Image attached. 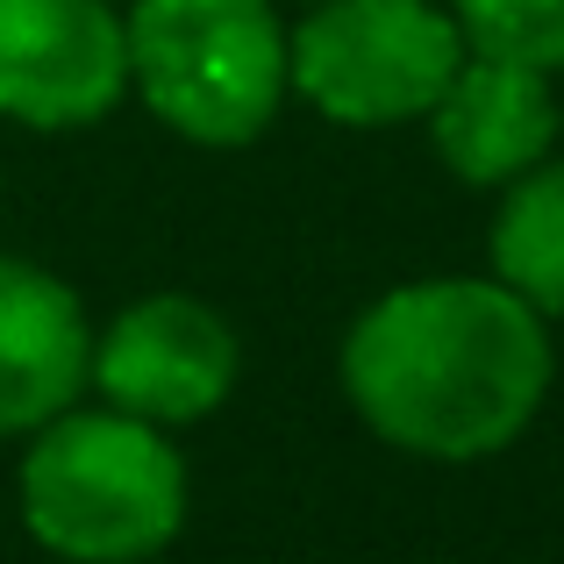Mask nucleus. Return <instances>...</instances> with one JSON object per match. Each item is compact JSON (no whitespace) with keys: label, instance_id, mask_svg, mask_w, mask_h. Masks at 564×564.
<instances>
[{"label":"nucleus","instance_id":"obj_1","mask_svg":"<svg viewBox=\"0 0 564 564\" xmlns=\"http://www.w3.org/2000/svg\"><path fill=\"white\" fill-rule=\"evenodd\" d=\"M344 393L379 443L429 465L500 457L551 393V322L486 279H414L350 322Z\"/></svg>","mask_w":564,"mask_h":564},{"label":"nucleus","instance_id":"obj_2","mask_svg":"<svg viewBox=\"0 0 564 564\" xmlns=\"http://www.w3.org/2000/svg\"><path fill=\"white\" fill-rule=\"evenodd\" d=\"M22 529L65 564H143L186 529V457L172 429L122 408H65L14 471Z\"/></svg>","mask_w":564,"mask_h":564},{"label":"nucleus","instance_id":"obj_3","mask_svg":"<svg viewBox=\"0 0 564 564\" xmlns=\"http://www.w3.org/2000/svg\"><path fill=\"white\" fill-rule=\"evenodd\" d=\"M129 94L200 151H243L293 94L279 0H137Z\"/></svg>","mask_w":564,"mask_h":564},{"label":"nucleus","instance_id":"obj_4","mask_svg":"<svg viewBox=\"0 0 564 564\" xmlns=\"http://www.w3.org/2000/svg\"><path fill=\"white\" fill-rule=\"evenodd\" d=\"M457 65L465 36L443 0H315L286 29L293 94L344 129L429 122Z\"/></svg>","mask_w":564,"mask_h":564},{"label":"nucleus","instance_id":"obj_5","mask_svg":"<svg viewBox=\"0 0 564 564\" xmlns=\"http://www.w3.org/2000/svg\"><path fill=\"white\" fill-rule=\"evenodd\" d=\"M236 329L200 293H143L94 329V393L151 429L207 422L236 393Z\"/></svg>","mask_w":564,"mask_h":564},{"label":"nucleus","instance_id":"obj_6","mask_svg":"<svg viewBox=\"0 0 564 564\" xmlns=\"http://www.w3.org/2000/svg\"><path fill=\"white\" fill-rule=\"evenodd\" d=\"M129 94V29L108 0H0V122L94 129Z\"/></svg>","mask_w":564,"mask_h":564},{"label":"nucleus","instance_id":"obj_7","mask_svg":"<svg viewBox=\"0 0 564 564\" xmlns=\"http://www.w3.org/2000/svg\"><path fill=\"white\" fill-rule=\"evenodd\" d=\"M94 379V322L57 272L0 258V436H36L79 408Z\"/></svg>","mask_w":564,"mask_h":564},{"label":"nucleus","instance_id":"obj_8","mask_svg":"<svg viewBox=\"0 0 564 564\" xmlns=\"http://www.w3.org/2000/svg\"><path fill=\"white\" fill-rule=\"evenodd\" d=\"M557 129H564V115L551 94V72L479 57V51H465L457 79L429 108V143L465 186L522 180L529 165H543L557 151Z\"/></svg>","mask_w":564,"mask_h":564},{"label":"nucleus","instance_id":"obj_9","mask_svg":"<svg viewBox=\"0 0 564 564\" xmlns=\"http://www.w3.org/2000/svg\"><path fill=\"white\" fill-rule=\"evenodd\" d=\"M486 264L543 322L564 315V158L557 151L500 186V215L486 229Z\"/></svg>","mask_w":564,"mask_h":564},{"label":"nucleus","instance_id":"obj_10","mask_svg":"<svg viewBox=\"0 0 564 564\" xmlns=\"http://www.w3.org/2000/svg\"><path fill=\"white\" fill-rule=\"evenodd\" d=\"M465 51L508 57L529 72H564V0H451Z\"/></svg>","mask_w":564,"mask_h":564}]
</instances>
